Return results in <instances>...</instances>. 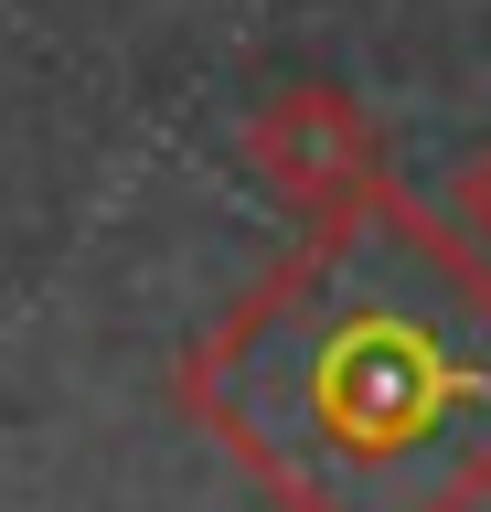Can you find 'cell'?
<instances>
[{
    "instance_id": "obj_1",
    "label": "cell",
    "mask_w": 491,
    "mask_h": 512,
    "mask_svg": "<svg viewBox=\"0 0 491 512\" xmlns=\"http://www.w3.org/2000/svg\"><path fill=\"white\" fill-rule=\"evenodd\" d=\"M289 352H299V395H310V427L321 448H427V438H470L481 427V363H438V331H427L406 299H374V288L331 278L321 299H289Z\"/></svg>"
},
{
    "instance_id": "obj_2",
    "label": "cell",
    "mask_w": 491,
    "mask_h": 512,
    "mask_svg": "<svg viewBox=\"0 0 491 512\" xmlns=\"http://www.w3.org/2000/svg\"><path fill=\"white\" fill-rule=\"evenodd\" d=\"M257 150L278 160V171H289L299 192H331L321 171H353V128H342V107H331V96H289V107H278V118L257 128Z\"/></svg>"
}]
</instances>
